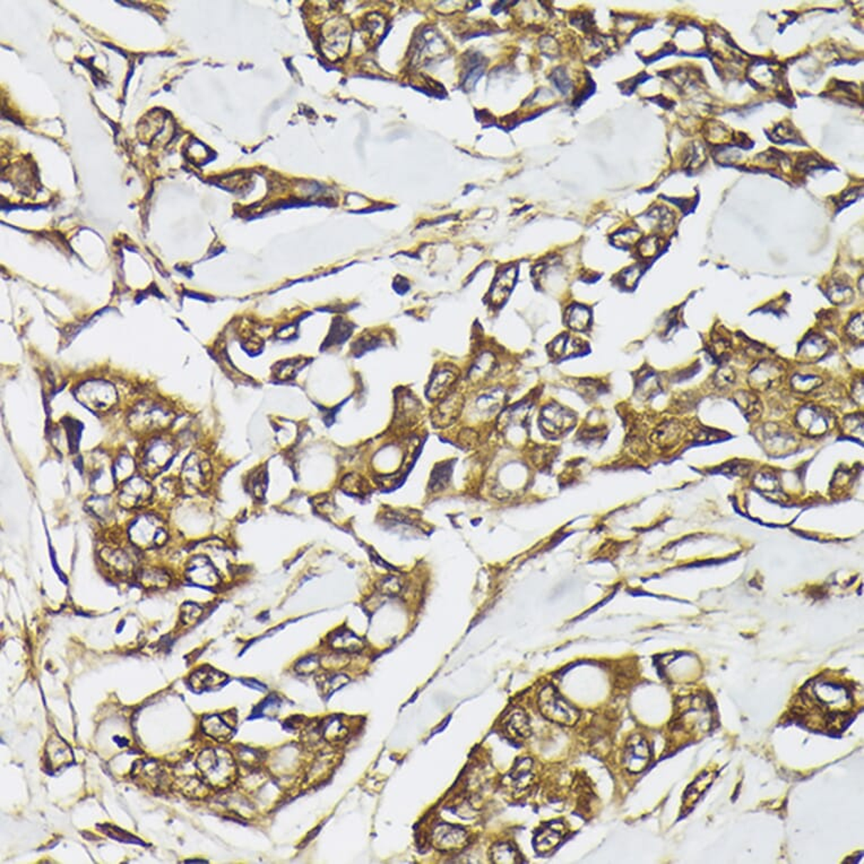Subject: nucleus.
Returning <instances> with one entry per match:
<instances>
[{"mask_svg": "<svg viewBox=\"0 0 864 864\" xmlns=\"http://www.w3.org/2000/svg\"><path fill=\"white\" fill-rule=\"evenodd\" d=\"M538 708L544 718L563 726L577 723L580 714L553 686H545L538 695Z\"/></svg>", "mask_w": 864, "mask_h": 864, "instance_id": "obj_1", "label": "nucleus"}, {"mask_svg": "<svg viewBox=\"0 0 864 864\" xmlns=\"http://www.w3.org/2000/svg\"><path fill=\"white\" fill-rule=\"evenodd\" d=\"M128 533L136 547L146 550L162 547L169 538L164 523L152 514L142 515L136 518Z\"/></svg>", "mask_w": 864, "mask_h": 864, "instance_id": "obj_2", "label": "nucleus"}, {"mask_svg": "<svg viewBox=\"0 0 864 864\" xmlns=\"http://www.w3.org/2000/svg\"><path fill=\"white\" fill-rule=\"evenodd\" d=\"M78 400L93 411H108L117 402L114 387L103 381H91L80 387Z\"/></svg>", "mask_w": 864, "mask_h": 864, "instance_id": "obj_3", "label": "nucleus"}, {"mask_svg": "<svg viewBox=\"0 0 864 864\" xmlns=\"http://www.w3.org/2000/svg\"><path fill=\"white\" fill-rule=\"evenodd\" d=\"M153 494L152 484L146 479L133 476L119 488L118 503L126 509L141 508L152 500Z\"/></svg>", "mask_w": 864, "mask_h": 864, "instance_id": "obj_4", "label": "nucleus"}, {"mask_svg": "<svg viewBox=\"0 0 864 864\" xmlns=\"http://www.w3.org/2000/svg\"><path fill=\"white\" fill-rule=\"evenodd\" d=\"M174 456V449L170 442L154 440L144 452L142 467L149 475H156L166 469Z\"/></svg>", "mask_w": 864, "mask_h": 864, "instance_id": "obj_5", "label": "nucleus"}, {"mask_svg": "<svg viewBox=\"0 0 864 864\" xmlns=\"http://www.w3.org/2000/svg\"><path fill=\"white\" fill-rule=\"evenodd\" d=\"M186 574H187L188 580L196 585L210 587V586L218 585V580H220L215 567L213 566V563L205 557H196V558L191 559L188 563Z\"/></svg>", "mask_w": 864, "mask_h": 864, "instance_id": "obj_6", "label": "nucleus"}, {"mask_svg": "<svg viewBox=\"0 0 864 864\" xmlns=\"http://www.w3.org/2000/svg\"><path fill=\"white\" fill-rule=\"evenodd\" d=\"M434 841L439 850H455L467 844L469 835L461 827L442 823L434 829Z\"/></svg>", "mask_w": 864, "mask_h": 864, "instance_id": "obj_7", "label": "nucleus"}, {"mask_svg": "<svg viewBox=\"0 0 864 864\" xmlns=\"http://www.w3.org/2000/svg\"><path fill=\"white\" fill-rule=\"evenodd\" d=\"M567 828L561 821H551L542 826L541 829L536 831L534 837V848L540 853H547L549 850L558 846L559 843L566 835Z\"/></svg>", "mask_w": 864, "mask_h": 864, "instance_id": "obj_8", "label": "nucleus"}, {"mask_svg": "<svg viewBox=\"0 0 864 864\" xmlns=\"http://www.w3.org/2000/svg\"><path fill=\"white\" fill-rule=\"evenodd\" d=\"M183 479L196 489L206 488L212 480L210 465L208 462L199 461L195 456H191L183 464Z\"/></svg>", "mask_w": 864, "mask_h": 864, "instance_id": "obj_9", "label": "nucleus"}, {"mask_svg": "<svg viewBox=\"0 0 864 864\" xmlns=\"http://www.w3.org/2000/svg\"><path fill=\"white\" fill-rule=\"evenodd\" d=\"M624 765L630 772L637 773L646 767L649 759V749L643 737H634L624 750Z\"/></svg>", "mask_w": 864, "mask_h": 864, "instance_id": "obj_10", "label": "nucleus"}, {"mask_svg": "<svg viewBox=\"0 0 864 864\" xmlns=\"http://www.w3.org/2000/svg\"><path fill=\"white\" fill-rule=\"evenodd\" d=\"M533 762L530 758L517 760L514 767L507 775L509 786L515 791L528 789L533 781Z\"/></svg>", "mask_w": 864, "mask_h": 864, "instance_id": "obj_11", "label": "nucleus"}, {"mask_svg": "<svg viewBox=\"0 0 864 864\" xmlns=\"http://www.w3.org/2000/svg\"><path fill=\"white\" fill-rule=\"evenodd\" d=\"M103 560L117 572L127 574L135 567L134 555L124 548H109L102 551Z\"/></svg>", "mask_w": 864, "mask_h": 864, "instance_id": "obj_12", "label": "nucleus"}, {"mask_svg": "<svg viewBox=\"0 0 864 864\" xmlns=\"http://www.w3.org/2000/svg\"><path fill=\"white\" fill-rule=\"evenodd\" d=\"M503 729L514 739H524L530 735V720L524 710L515 708L506 716Z\"/></svg>", "mask_w": 864, "mask_h": 864, "instance_id": "obj_13", "label": "nucleus"}, {"mask_svg": "<svg viewBox=\"0 0 864 864\" xmlns=\"http://www.w3.org/2000/svg\"><path fill=\"white\" fill-rule=\"evenodd\" d=\"M781 378V369L773 362L760 363L757 369L751 373V384L757 388H767L775 384L777 379Z\"/></svg>", "mask_w": 864, "mask_h": 864, "instance_id": "obj_14", "label": "nucleus"}, {"mask_svg": "<svg viewBox=\"0 0 864 864\" xmlns=\"http://www.w3.org/2000/svg\"><path fill=\"white\" fill-rule=\"evenodd\" d=\"M799 423L811 434H823L827 429L825 415L815 407H806L799 415Z\"/></svg>", "mask_w": 864, "mask_h": 864, "instance_id": "obj_15", "label": "nucleus"}, {"mask_svg": "<svg viewBox=\"0 0 864 864\" xmlns=\"http://www.w3.org/2000/svg\"><path fill=\"white\" fill-rule=\"evenodd\" d=\"M491 859L497 864H514L522 862L518 852L509 843H497L491 848Z\"/></svg>", "mask_w": 864, "mask_h": 864, "instance_id": "obj_16", "label": "nucleus"}, {"mask_svg": "<svg viewBox=\"0 0 864 864\" xmlns=\"http://www.w3.org/2000/svg\"><path fill=\"white\" fill-rule=\"evenodd\" d=\"M135 472V461L129 455H122L117 459L114 466V478L116 484H122L124 481L133 478Z\"/></svg>", "mask_w": 864, "mask_h": 864, "instance_id": "obj_17", "label": "nucleus"}, {"mask_svg": "<svg viewBox=\"0 0 864 864\" xmlns=\"http://www.w3.org/2000/svg\"><path fill=\"white\" fill-rule=\"evenodd\" d=\"M141 582L146 587H164L170 584V576L162 569H147L141 575Z\"/></svg>", "mask_w": 864, "mask_h": 864, "instance_id": "obj_18", "label": "nucleus"}, {"mask_svg": "<svg viewBox=\"0 0 864 864\" xmlns=\"http://www.w3.org/2000/svg\"><path fill=\"white\" fill-rule=\"evenodd\" d=\"M333 646L341 651L354 652V651H359L361 649L362 641L352 632H342L333 638Z\"/></svg>", "mask_w": 864, "mask_h": 864, "instance_id": "obj_19", "label": "nucleus"}, {"mask_svg": "<svg viewBox=\"0 0 864 864\" xmlns=\"http://www.w3.org/2000/svg\"><path fill=\"white\" fill-rule=\"evenodd\" d=\"M205 725H206V727H205L206 731L205 732H206L208 735H210V737L218 739V740L227 739V737H230V735H231V731H230L227 724L224 723L223 721H221L218 716H212V718H208V720H206V722H205Z\"/></svg>", "mask_w": 864, "mask_h": 864, "instance_id": "obj_20", "label": "nucleus"}, {"mask_svg": "<svg viewBox=\"0 0 864 864\" xmlns=\"http://www.w3.org/2000/svg\"><path fill=\"white\" fill-rule=\"evenodd\" d=\"M792 383L795 390L806 392L821 384V380L818 377H812V375H795L793 377Z\"/></svg>", "mask_w": 864, "mask_h": 864, "instance_id": "obj_21", "label": "nucleus"}, {"mask_svg": "<svg viewBox=\"0 0 864 864\" xmlns=\"http://www.w3.org/2000/svg\"><path fill=\"white\" fill-rule=\"evenodd\" d=\"M178 486H179L178 481L172 480V479L164 480V482L160 484V494H162V497L166 498V499L174 498L176 497V494L179 492V488H178Z\"/></svg>", "mask_w": 864, "mask_h": 864, "instance_id": "obj_22", "label": "nucleus"}, {"mask_svg": "<svg viewBox=\"0 0 864 864\" xmlns=\"http://www.w3.org/2000/svg\"><path fill=\"white\" fill-rule=\"evenodd\" d=\"M343 489L352 492V494H360L363 490L361 479L352 478V476L344 479V481H343Z\"/></svg>", "mask_w": 864, "mask_h": 864, "instance_id": "obj_23", "label": "nucleus"}, {"mask_svg": "<svg viewBox=\"0 0 864 864\" xmlns=\"http://www.w3.org/2000/svg\"><path fill=\"white\" fill-rule=\"evenodd\" d=\"M380 588L385 594H398L400 590V584L398 578H386L381 582Z\"/></svg>", "mask_w": 864, "mask_h": 864, "instance_id": "obj_24", "label": "nucleus"}, {"mask_svg": "<svg viewBox=\"0 0 864 864\" xmlns=\"http://www.w3.org/2000/svg\"><path fill=\"white\" fill-rule=\"evenodd\" d=\"M718 377H723V379H718V380H721L722 386L732 384L735 381V375L731 370H721L718 373Z\"/></svg>", "mask_w": 864, "mask_h": 864, "instance_id": "obj_25", "label": "nucleus"}]
</instances>
